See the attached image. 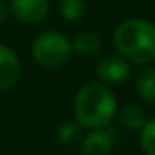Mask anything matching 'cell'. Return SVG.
Masks as SVG:
<instances>
[{"mask_svg":"<svg viewBox=\"0 0 155 155\" xmlns=\"http://www.w3.org/2000/svg\"><path fill=\"white\" fill-rule=\"evenodd\" d=\"M118 120L128 130H142L147 124V115L145 110L138 105H125L120 112H118Z\"/></svg>","mask_w":155,"mask_h":155,"instance_id":"ba28073f","label":"cell"},{"mask_svg":"<svg viewBox=\"0 0 155 155\" xmlns=\"http://www.w3.org/2000/svg\"><path fill=\"white\" fill-rule=\"evenodd\" d=\"M135 90L142 100L155 105V68H145L135 80Z\"/></svg>","mask_w":155,"mask_h":155,"instance_id":"9c48e42d","label":"cell"},{"mask_svg":"<svg viewBox=\"0 0 155 155\" xmlns=\"http://www.w3.org/2000/svg\"><path fill=\"white\" fill-rule=\"evenodd\" d=\"M100 37L94 32H80L70 44L72 50L78 55H94L100 50Z\"/></svg>","mask_w":155,"mask_h":155,"instance_id":"30bf717a","label":"cell"},{"mask_svg":"<svg viewBox=\"0 0 155 155\" xmlns=\"http://www.w3.org/2000/svg\"><path fill=\"white\" fill-rule=\"evenodd\" d=\"M8 14L24 24H37L48 14V0H10Z\"/></svg>","mask_w":155,"mask_h":155,"instance_id":"277c9868","label":"cell"},{"mask_svg":"<svg viewBox=\"0 0 155 155\" xmlns=\"http://www.w3.org/2000/svg\"><path fill=\"white\" fill-rule=\"evenodd\" d=\"M97 75L104 85H118L130 77V65L122 57H105L97 65Z\"/></svg>","mask_w":155,"mask_h":155,"instance_id":"5b68a950","label":"cell"},{"mask_svg":"<svg viewBox=\"0 0 155 155\" xmlns=\"http://www.w3.org/2000/svg\"><path fill=\"white\" fill-rule=\"evenodd\" d=\"M114 42L122 58L147 65L155 60V25L147 20H127L115 30Z\"/></svg>","mask_w":155,"mask_h":155,"instance_id":"7a4b0ae2","label":"cell"},{"mask_svg":"<svg viewBox=\"0 0 155 155\" xmlns=\"http://www.w3.org/2000/svg\"><path fill=\"white\" fill-rule=\"evenodd\" d=\"M57 135L64 145H75L82 138V125L77 120H67L60 125Z\"/></svg>","mask_w":155,"mask_h":155,"instance_id":"8fae6325","label":"cell"},{"mask_svg":"<svg viewBox=\"0 0 155 155\" xmlns=\"http://www.w3.org/2000/svg\"><path fill=\"white\" fill-rule=\"evenodd\" d=\"M60 14L65 20L68 22H77L85 15V2L84 0H60Z\"/></svg>","mask_w":155,"mask_h":155,"instance_id":"7c38bea8","label":"cell"},{"mask_svg":"<svg viewBox=\"0 0 155 155\" xmlns=\"http://www.w3.org/2000/svg\"><path fill=\"white\" fill-rule=\"evenodd\" d=\"M70 42L60 32H44L34 40L32 54L38 65L45 68H60L70 57Z\"/></svg>","mask_w":155,"mask_h":155,"instance_id":"3957f363","label":"cell"},{"mask_svg":"<svg viewBox=\"0 0 155 155\" xmlns=\"http://www.w3.org/2000/svg\"><path fill=\"white\" fill-rule=\"evenodd\" d=\"M20 78V60L7 45H0V90L12 88Z\"/></svg>","mask_w":155,"mask_h":155,"instance_id":"8992f818","label":"cell"},{"mask_svg":"<svg viewBox=\"0 0 155 155\" xmlns=\"http://www.w3.org/2000/svg\"><path fill=\"white\" fill-rule=\"evenodd\" d=\"M117 114V98L107 85L100 82L85 84L75 97V120L82 127L104 128Z\"/></svg>","mask_w":155,"mask_h":155,"instance_id":"6da1fadb","label":"cell"},{"mask_svg":"<svg viewBox=\"0 0 155 155\" xmlns=\"http://www.w3.org/2000/svg\"><path fill=\"white\" fill-rule=\"evenodd\" d=\"M82 150L85 155H108L112 150V138L102 128L92 130L85 135L82 142Z\"/></svg>","mask_w":155,"mask_h":155,"instance_id":"52a82bcc","label":"cell"},{"mask_svg":"<svg viewBox=\"0 0 155 155\" xmlns=\"http://www.w3.org/2000/svg\"><path fill=\"white\" fill-rule=\"evenodd\" d=\"M7 17H8V7L0 0V22H4Z\"/></svg>","mask_w":155,"mask_h":155,"instance_id":"5bb4252c","label":"cell"},{"mask_svg":"<svg viewBox=\"0 0 155 155\" xmlns=\"http://www.w3.org/2000/svg\"><path fill=\"white\" fill-rule=\"evenodd\" d=\"M140 145L145 155H155V118L147 120L140 134Z\"/></svg>","mask_w":155,"mask_h":155,"instance_id":"4fadbf2b","label":"cell"}]
</instances>
